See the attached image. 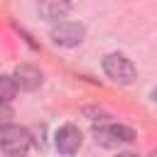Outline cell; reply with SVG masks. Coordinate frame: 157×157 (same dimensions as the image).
<instances>
[{
    "instance_id": "obj_11",
    "label": "cell",
    "mask_w": 157,
    "mask_h": 157,
    "mask_svg": "<svg viewBox=\"0 0 157 157\" xmlns=\"http://www.w3.org/2000/svg\"><path fill=\"white\" fill-rule=\"evenodd\" d=\"M155 101H157V86H155Z\"/></svg>"
},
{
    "instance_id": "obj_9",
    "label": "cell",
    "mask_w": 157,
    "mask_h": 157,
    "mask_svg": "<svg viewBox=\"0 0 157 157\" xmlns=\"http://www.w3.org/2000/svg\"><path fill=\"white\" fill-rule=\"evenodd\" d=\"M0 118H2V128L10 125V108H7V103H2V108H0Z\"/></svg>"
},
{
    "instance_id": "obj_2",
    "label": "cell",
    "mask_w": 157,
    "mask_h": 157,
    "mask_svg": "<svg viewBox=\"0 0 157 157\" xmlns=\"http://www.w3.org/2000/svg\"><path fill=\"white\" fill-rule=\"evenodd\" d=\"M103 71L108 74V78H113L115 83H132L137 78V69L135 64L120 54V52H110L103 56Z\"/></svg>"
},
{
    "instance_id": "obj_6",
    "label": "cell",
    "mask_w": 157,
    "mask_h": 157,
    "mask_svg": "<svg viewBox=\"0 0 157 157\" xmlns=\"http://www.w3.org/2000/svg\"><path fill=\"white\" fill-rule=\"evenodd\" d=\"M12 78H15L17 88H22V91H37L42 86V71L32 64H20L12 74Z\"/></svg>"
},
{
    "instance_id": "obj_10",
    "label": "cell",
    "mask_w": 157,
    "mask_h": 157,
    "mask_svg": "<svg viewBox=\"0 0 157 157\" xmlns=\"http://www.w3.org/2000/svg\"><path fill=\"white\" fill-rule=\"evenodd\" d=\"M118 157H137V155H135V152H120Z\"/></svg>"
},
{
    "instance_id": "obj_3",
    "label": "cell",
    "mask_w": 157,
    "mask_h": 157,
    "mask_svg": "<svg viewBox=\"0 0 157 157\" xmlns=\"http://www.w3.org/2000/svg\"><path fill=\"white\" fill-rule=\"evenodd\" d=\"M96 135V142L103 145V147H118L123 142H132L135 140V130L128 128V125H120V123H110V125H101L93 130Z\"/></svg>"
},
{
    "instance_id": "obj_7",
    "label": "cell",
    "mask_w": 157,
    "mask_h": 157,
    "mask_svg": "<svg viewBox=\"0 0 157 157\" xmlns=\"http://www.w3.org/2000/svg\"><path fill=\"white\" fill-rule=\"evenodd\" d=\"M71 10L69 2H59V0H47V2H39V15L44 20H64V15Z\"/></svg>"
},
{
    "instance_id": "obj_5",
    "label": "cell",
    "mask_w": 157,
    "mask_h": 157,
    "mask_svg": "<svg viewBox=\"0 0 157 157\" xmlns=\"http://www.w3.org/2000/svg\"><path fill=\"white\" fill-rule=\"evenodd\" d=\"M81 142H83L81 130H78L76 125H71V123L61 125V128L56 130V135H54V145H56V150H59L61 155H74V152H78Z\"/></svg>"
},
{
    "instance_id": "obj_8",
    "label": "cell",
    "mask_w": 157,
    "mask_h": 157,
    "mask_svg": "<svg viewBox=\"0 0 157 157\" xmlns=\"http://www.w3.org/2000/svg\"><path fill=\"white\" fill-rule=\"evenodd\" d=\"M15 93H17L15 78H12V76H2V78H0V98H2V103H10V101L15 98Z\"/></svg>"
},
{
    "instance_id": "obj_4",
    "label": "cell",
    "mask_w": 157,
    "mask_h": 157,
    "mask_svg": "<svg viewBox=\"0 0 157 157\" xmlns=\"http://www.w3.org/2000/svg\"><path fill=\"white\" fill-rule=\"evenodd\" d=\"M49 37L59 47H78L83 42V37H86V27L78 25V22H66L64 20V22H56L52 27Z\"/></svg>"
},
{
    "instance_id": "obj_1",
    "label": "cell",
    "mask_w": 157,
    "mask_h": 157,
    "mask_svg": "<svg viewBox=\"0 0 157 157\" xmlns=\"http://www.w3.org/2000/svg\"><path fill=\"white\" fill-rule=\"evenodd\" d=\"M0 145L7 157H22L32 145V135L22 125H5L0 130Z\"/></svg>"
}]
</instances>
